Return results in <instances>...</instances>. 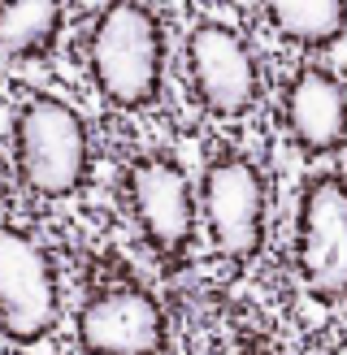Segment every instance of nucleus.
I'll return each instance as SVG.
<instances>
[{
  "mask_svg": "<svg viewBox=\"0 0 347 355\" xmlns=\"http://www.w3.org/2000/svg\"><path fill=\"white\" fill-rule=\"evenodd\" d=\"M200 208L208 221V239L230 264H252L265 247L269 225V187L252 156L235 148L217 152L200 178Z\"/></svg>",
  "mask_w": 347,
  "mask_h": 355,
  "instance_id": "3",
  "label": "nucleus"
},
{
  "mask_svg": "<svg viewBox=\"0 0 347 355\" xmlns=\"http://www.w3.org/2000/svg\"><path fill=\"white\" fill-rule=\"evenodd\" d=\"M187 83L191 96L200 100V109L208 117L235 121L248 117L260 100V65L256 52L230 22H217V17H204V22L191 26L187 48Z\"/></svg>",
  "mask_w": 347,
  "mask_h": 355,
  "instance_id": "6",
  "label": "nucleus"
},
{
  "mask_svg": "<svg viewBox=\"0 0 347 355\" xmlns=\"http://www.w3.org/2000/svg\"><path fill=\"white\" fill-rule=\"evenodd\" d=\"M87 65L100 96L113 109H148L165 87V26L148 5L117 0L104 5L87 40Z\"/></svg>",
  "mask_w": 347,
  "mask_h": 355,
  "instance_id": "1",
  "label": "nucleus"
},
{
  "mask_svg": "<svg viewBox=\"0 0 347 355\" xmlns=\"http://www.w3.org/2000/svg\"><path fill=\"white\" fill-rule=\"evenodd\" d=\"M282 121L304 156H330L347 144V87L321 65L295 69L282 92Z\"/></svg>",
  "mask_w": 347,
  "mask_h": 355,
  "instance_id": "9",
  "label": "nucleus"
},
{
  "mask_svg": "<svg viewBox=\"0 0 347 355\" xmlns=\"http://www.w3.org/2000/svg\"><path fill=\"white\" fill-rule=\"evenodd\" d=\"M57 31H61L57 0H17V5H5V17H0V44H5V57L13 61L44 57Z\"/></svg>",
  "mask_w": 347,
  "mask_h": 355,
  "instance_id": "11",
  "label": "nucleus"
},
{
  "mask_svg": "<svg viewBox=\"0 0 347 355\" xmlns=\"http://www.w3.org/2000/svg\"><path fill=\"white\" fill-rule=\"evenodd\" d=\"M269 22L300 48H330L347 35V5L343 0H273Z\"/></svg>",
  "mask_w": 347,
  "mask_h": 355,
  "instance_id": "10",
  "label": "nucleus"
},
{
  "mask_svg": "<svg viewBox=\"0 0 347 355\" xmlns=\"http://www.w3.org/2000/svg\"><path fill=\"white\" fill-rule=\"evenodd\" d=\"M0 312L9 343H44L61 325V277L48 247L17 225L0 230Z\"/></svg>",
  "mask_w": 347,
  "mask_h": 355,
  "instance_id": "7",
  "label": "nucleus"
},
{
  "mask_svg": "<svg viewBox=\"0 0 347 355\" xmlns=\"http://www.w3.org/2000/svg\"><path fill=\"white\" fill-rule=\"evenodd\" d=\"M13 169L40 200H65L87 182L92 135L69 100L35 92L13 113Z\"/></svg>",
  "mask_w": 347,
  "mask_h": 355,
  "instance_id": "2",
  "label": "nucleus"
},
{
  "mask_svg": "<svg viewBox=\"0 0 347 355\" xmlns=\"http://www.w3.org/2000/svg\"><path fill=\"white\" fill-rule=\"evenodd\" d=\"M295 269L312 299H347V178L317 173L300 191L295 208Z\"/></svg>",
  "mask_w": 347,
  "mask_h": 355,
  "instance_id": "5",
  "label": "nucleus"
},
{
  "mask_svg": "<svg viewBox=\"0 0 347 355\" xmlns=\"http://www.w3.org/2000/svg\"><path fill=\"white\" fill-rule=\"evenodd\" d=\"M74 329L87 355H165V312L144 286L96 291Z\"/></svg>",
  "mask_w": 347,
  "mask_h": 355,
  "instance_id": "8",
  "label": "nucleus"
},
{
  "mask_svg": "<svg viewBox=\"0 0 347 355\" xmlns=\"http://www.w3.org/2000/svg\"><path fill=\"white\" fill-rule=\"evenodd\" d=\"M126 200L144 243L161 260L178 264L196 243V221H200V195L191 187L183 161L165 148L139 152L126 165Z\"/></svg>",
  "mask_w": 347,
  "mask_h": 355,
  "instance_id": "4",
  "label": "nucleus"
}]
</instances>
